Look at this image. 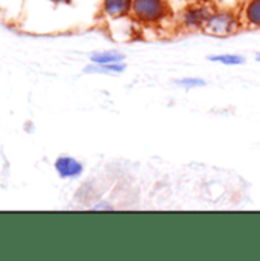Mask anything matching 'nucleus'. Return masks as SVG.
<instances>
[{
  "instance_id": "nucleus-1",
  "label": "nucleus",
  "mask_w": 260,
  "mask_h": 261,
  "mask_svg": "<svg viewBox=\"0 0 260 261\" xmlns=\"http://www.w3.org/2000/svg\"><path fill=\"white\" fill-rule=\"evenodd\" d=\"M132 14L137 20L154 23L169 14V5L164 0H132Z\"/></svg>"
},
{
  "instance_id": "nucleus-2",
  "label": "nucleus",
  "mask_w": 260,
  "mask_h": 261,
  "mask_svg": "<svg viewBox=\"0 0 260 261\" xmlns=\"http://www.w3.org/2000/svg\"><path fill=\"white\" fill-rule=\"evenodd\" d=\"M236 28H238L236 18L228 12H215L204 23L205 32L213 34V35H228V34L234 32Z\"/></svg>"
},
{
  "instance_id": "nucleus-3",
  "label": "nucleus",
  "mask_w": 260,
  "mask_h": 261,
  "mask_svg": "<svg viewBox=\"0 0 260 261\" xmlns=\"http://www.w3.org/2000/svg\"><path fill=\"white\" fill-rule=\"evenodd\" d=\"M213 14H215L213 5L208 3V2H201V3L192 5L191 8L186 9L184 18H186V23L191 24V26H204V23Z\"/></svg>"
},
{
  "instance_id": "nucleus-4",
  "label": "nucleus",
  "mask_w": 260,
  "mask_h": 261,
  "mask_svg": "<svg viewBox=\"0 0 260 261\" xmlns=\"http://www.w3.org/2000/svg\"><path fill=\"white\" fill-rule=\"evenodd\" d=\"M57 172L61 178H76L82 173V166L79 161L70 156H61L55 163Z\"/></svg>"
},
{
  "instance_id": "nucleus-5",
  "label": "nucleus",
  "mask_w": 260,
  "mask_h": 261,
  "mask_svg": "<svg viewBox=\"0 0 260 261\" xmlns=\"http://www.w3.org/2000/svg\"><path fill=\"white\" fill-rule=\"evenodd\" d=\"M132 0H104V11L107 15L117 18L130 12Z\"/></svg>"
},
{
  "instance_id": "nucleus-6",
  "label": "nucleus",
  "mask_w": 260,
  "mask_h": 261,
  "mask_svg": "<svg viewBox=\"0 0 260 261\" xmlns=\"http://www.w3.org/2000/svg\"><path fill=\"white\" fill-rule=\"evenodd\" d=\"M245 15L251 24L260 28V0H250L248 2L247 9H245Z\"/></svg>"
},
{
  "instance_id": "nucleus-7",
  "label": "nucleus",
  "mask_w": 260,
  "mask_h": 261,
  "mask_svg": "<svg viewBox=\"0 0 260 261\" xmlns=\"http://www.w3.org/2000/svg\"><path fill=\"white\" fill-rule=\"evenodd\" d=\"M91 60L96 64H114V63H121L124 60V57L119 54L110 52V54H96L91 57Z\"/></svg>"
},
{
  "instance_id": "nucleus-8",
  "label": "nucleus",
  "mask_w": 260,
  "mask_h": 261,
  "mask_svg": "<svg viewBox=\"0 0 260 261\" xmlns=\"http://www.w3.org/2000/svg\"><path fill=\"white\" fill-rule=\"evenodd\" d=\"M211 61L215 63H222L225 65H236L242 64L244 63V58L238 57V55H219V57H213Z\"/></svg>"
},
{
  "instance_id": "nucleus-9",
  "label": "nucleus",
  "mask_w": 260,
  "mask_h": 261,
  "mask_svg": "<svg viewBox=\"0 0 260 261\" xmlns=\"http://www.w3.org/2000/svg\"><path fill=\"white\" fill-rule=\"evenodd\" d=\"M125 65L114 63V64H98V67H94L93 70L96 71H122Z\"/></svg>"
},
{
  "instance_id": "nucleus-10",
  "label": "nucleus",
  "mask_w": 260,
  "mask_h": 261,
  "mask_svg": "<svg viewBox=\"0 0 260 261\" xmlns=\"http://www.w3.org/2000/svg\"><path fill=\"white\" fill-rule=\"evenodd\" d=\"M180 84H181V85H186V87H192V85H204V82H202V81H199V79H183V81H180Z\"/></svg>"
},
{
  "instance_id": "nucleus-11",
  "label": "nucleus",
  "mask_w": 260,
  "mask_h": 261,
  "mask_svg": "<svg viewBox=\"0 0 260 261\" xmlns=\"http://www.w3.org/2000/svg\"><path fill=\"white\" fill-rule=\"evenodd\" d=\"M51 2H55V3H61V2H68V0H51Z\"/></svg>"
},
{
  "instance_id": "nucleus-12",
  "label": "nucleus",
  "mask_w": 260,
  "mask_h": 261,
  "mask_svg": "<svg viewBox=\"0 0 260 261\" xmlns=\"http://www.w3.org/2000/svg\"><path fill=\"white\" fill-rule=\"evenodd\" d=\"M259 61H260V57H259Z\"/></svg>"
}]
</instances>
